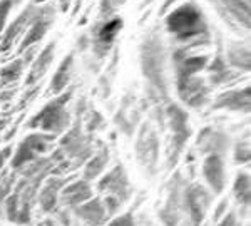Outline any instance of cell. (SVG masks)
Masks as SVG:
<instances>
[{
  "label": "cell",
  "mask_w": 251,
  "mask_h": 226,
  "mask_svg": "<svg viewBox=\"0 0 251 226\" xmlns=\"http://www.w3.org/2000/svg\"><path fill=\"white\" fill-rule=\"evenodd\" d=\"M166 27L179 40L200 37V35L208 32L203 14L193 3H184V5L177 7L176 10L171 12L166 19Z\"/></svg>",
  "instance_id": "1"
},
{
  "label": "cell",
  "mask_w": 251,
  "mask_h": 226,
  "mask_svg": "<svg viewBox=\"0 0 251 226\" xmlns=\"http://www.w3.org/2000/svg\"><path fill=\"white\" fill-rule=\"evenodd\" d=\"M52 22H54V7L52 5L42 7L39 15L34 19V22L29 25V29L25 30V35H24L22 42H20V46H19V50H25V49L34 47L35 44L46 35V32L50 29Z\"/></svg>",
  "instance_id": "2"
},
{
  "label": "cell",
  "mask_w": 251,
  "mask_h": 226,
  "mask_svg": "<svg viewBox=\"0 0 251 226\" xmlns=\"http://www.w3.org/2000/svg\"><path fill=\"white\" fill-rule=\"evenodd\" d=\"M40 9H42V7L32 3V5L27 7V9L24 10L22 14H20L19 17L10 24L9 27H7L5 34H3V37H2V42H0V50L10 49V46L15 42V39H17L22 32H25L27 29H29V25L34 22V19L39 15Z\"/></svg>",
  "instance_id": "3"
},
{
  "label": "cell",
  "mask_w": 251,
  "mask_h": 226,
  "mask_svg": "<svg viewBox=\"0 0 251 226\" xmlns=\"http://www.w3.org/2000/svg\"><path fill=\"white\" fill-rule=\"evenodd\" d=\"M211 2L218 7L220 14L223 10L226 19L231 15L245 29L250 27V3L246 0H211Z\"/></svg>",
  "instance_id": "4"
},
{
  "label": "cell",
  "mask_w": 251,
  "mask_h": 226,
  "mask_svg": "<svg viewBox=\"0 0 251 226\" xmlns=\"http://www.w3.org/2000/svg\"><path fill=\"white\" fill-rule=\"evenodd\" d=\"M121 29H123V19L119 17L109 19L104 25H100L99 32H97L96 44L97 46H102V49H109Z\"/></svg>",
  "instance_id": "5"
},
{
  "label": "cell",
  "mask_w": 251,
  "mask_h": 226,
  "mask_svg": "<svg viewBox=\"0 0 251 226\" xmlns=\"http://www.w3.org/2000/svg\"><path fill=\"white\" fill-rule=\"evenodd\" d=\"M54 50H55V42H50L49 46L44 49L42 52H40L37 62L34 64V71H35V75L42 74L44 71L49 67V64H50L52 57H54Z\"/></svg>",
  "instance_id": "6"
},
{
  "label": "cell",
  "mask_w": 251,
  "mask_h": 226,
  "mask_svg": "<svg viewBox=\"0 0 251 226\" xmlns=\"http://www.w3.org/2000/svg\"><path fill=\"white\" fill-rule=\"evenodd\" d=\"M19 2H22V0H0V30H3V25H5V20L9 17L10 10Z\"/></svg>",
  "instance_id": "7"
},
{
  "label": "cell",
  "mask_w": 251,
  "mask_h": 226,
  "mask_svg": "<svg viewBox=\"0 0 251 226\" xmlns=\"http://www.w3.org/2000/svg\"><path fill=\"white\" fill-rule=\"evenodd\" d=\"M126 0H102L100 3V12H102V17H107L109 14H112L121 3H124Z\"/></svg>",
  "instance_id": "8"
},
{
  "label": "cell",
  "mask_w": 251,
  "mask_h": 226,
  "mask_svg": "<svg viewBox=\"0 0 251 226\" xmlns=\"http://www.w3.org/2000/svg\"><path fill=\"white\" fill-rule=\"evenodd\" d=\"M22 69V62H14L12 64V66L9 67V69H5V72H3V74H5V77H12V75H15V74H19V71Z\"/></svg>",
  "instance_id": "9"
},
{
  "label": "cell",
  "mask_w": 251,
  "mask_h": 226,
  "mask_svg": "<svg viewBox=\"0 0 251 226\" xmlns=\"http://www.w3.org/2000/svg\"><path fill=\"white\" fill-rule=\"evenodd\" d=\"M60 5V12H67L69 7H71V0H59Z\"/></svg>",
  "instance_id": "10"
},
{
  "label": "cell",
  "mask_w": 251,
  "mask_h": 226,
  "mask_svg": "<svg viewBox=\"0 0 251 226\" xmlns=\"http://www.w3.org/2000/svg\"><path fill=\"white\" fill-rule=\"evenodd\" d=\"M174 2V0H166V2H164V5H163V10L166 9V7H168V5H171V3Z\"/></svg>",
  "instance_id": "11"
},
{
  "label": "cell",
  "mask_w": 251,
  "mask_h": 226,
  "mask_svg": "<svg viewBox=\"0 0 251 226\" xmlns=\"http://www.w3.org/2000/svg\"><path fill=\"white\" fill-rule=\"evenodd\" d=\"M44 2H46V0H34L35 5H39V3H44Z\"/></svg>",
  "instance_id": "12"
}]
</instances>
